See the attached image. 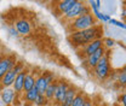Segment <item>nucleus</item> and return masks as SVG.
Listing matches in <instances>:
<instances>
[{"mask_svg":"<svg viewBox=\"0 0 126 106\" xmlns=\"http://www.w3.org/2000/svg\"><path fill=\"white\" fill-rule=\"evenodd\" d=\"M77 94H78V89H77L75 87L70 86V87L68 88V91H67V94H65V96H64V99H63L62 104L60 106H70L72 103H73V100H74V98L77 96Z\"/></svg>","mask_w":126,"mask_h":106,"instance_id":"15","label":"nucleus"},{"mask_svg":"<svg viewBox=\"0 0 126 106\" xmlns=\"http://www.w3.org/2000/svg\"><path fill=\"white\" fill-rule=\"evenodd\" d=\"M84 106H94V100H91V99L86 98V101H85V105H84Z\"/></svg>","mask_w":126,"mask_h":106,"instance_id":"28","label":"nucleus"},{"mask_svg":"<svg viewBox=\"0 0 126 106\" xmlns=\"http://www.w3.org/2000/svg\"><path fill=\"white\" fill-rule=\"evenodd\" d=\"M108 23H109V24H113V25H115V27H118V28H121V29H125L126 30V23H124V22H120V21H118V19L110 18Z\"/></svg>","mask_w":126,"mask_h":106,"instance_id":"22","label":"nucleus"},{"mask_svg":"<svg viewBox=\"0 0 126 106\" xmlns=\"http://www.w3.org/2000/svg\"><path fill=\"white\" fill-rule=\"evenodd\" d=\"M48 84H50V83L47 82L44 72L39 74V75L35 77V88H36V91H38L39 94H43V95H44V93H45Z\"/></svg>","mask_w":126,"mask_h":106,"instance_id":"10","label":"nucleus"},{"mask_svg":"<svg viewBox=\"0 0 126 106\" xmlns=\"http://www.w3.org/2000/svg\"><path fill=\"white\" fill-rule=\"evenodd\" d=\"M102 47H103V40H102V39H97V40H94L92 42H90L89 45H86L85 47H82V52H84V54L87 57V56L94 53L96 51H98V49L102 48Z\"/></svg>","mask_w":126,"mask_h":106,"instance_id":"9","label":"nucleus"},{"mask_svg":"<svg viewBox=\"0 0 126 106\" xmlns=\"http://www.w3.org/2000/svg\"><path fill=\"white\" fill-rule=\"evenodd\" d=\"M106 53V49L102 47V48H99L98 51H96L94 53H92V54H90V56H87L86 57V65L90 68V69H94V66H96V64L98 63V60L103 57V54Z\"/></svg>","mask_w":126,"mask_h":106,"instance_id":"8","label":"nucleus"},{"mask_svg":"<svg viewBox=\"0 0 126 106\" xmlns=\"http://www.w3.org/2000/svg\"><path fill=\"white\" fill-rule=\"evenodd\" d=\"M16 72L14 70H10L9 72H6L5 76L0 80V87L1 89L2 88H9V87H12L14 82H15V78H16Z\"/></svg>","mask_w":126,"mask_h":106,"instance_id":"13","label":"nucleus"},{"mask_svg":"<svg viewBox=\"0 0 126 106\" xmlns=\"http://www.w3.org/2000/svg\"><path fill=\"white\" fill-rule=\"evenodd\" d=\"M84 6V2L82 1H77L75 4H74V6L67 12V13H64V18L65 19H69V21H73V19H75L77 17L80 16V12H81V7Z\"/></svg>","mask_w":126,"mask_h":106,"instance_id":"11","label":"nucleus"},{"mask_svg":"<svg viewBox=\"0 0 126 106\" xmlns=\"http://www.w3.org/2000/svg\"><path fill=\"white\" fill-rule=\"evenodd\" d=\"M115 40H113V39H110V37H107V39H104L103 40V48L106 49V48H113L114 46H115Z\"/></svg>","mask_w":126,"mask_h":106,"instance_id":"23","label":"nucleus"},{"mask_svg":"<svg viewBox=\"0 0 126 106\" xmlns=\"http://www.w3.org/2000/svg\"><path fill=\"white\" fill-rule=\"evenodd\" d=\"M70 87V84L64 81V80H60V81H56V92H55V96H53V103L56 105H61L67 94L68 88Z\"/></svg>","mask_w":126,"mask_h":106,"instance_id":"4","label":"nucleus"},{"mask_svg":"<svg viewBox=\"0 0 126 106\" xmlns=\"http://www.w3.org/2000/svg\"><path fill=\"white\" fill-rule=\"evenodd\" d=\"M94 75L98 81H104L110 75V63L107 52L103 54V57L98 60L94 68Z\"/></svg>","mask_w":126,"mask_h":106,"instance_id":"3","label":"nucleus"},{"mask_svg":"<svg viewBox=\"0 0 126 106\" xmlns=\"http://www.w3.org/2000/svg\"><path fill=\"white\" fill-rule=\"evenodd\" d=\"M55 92H56V81H55V82H52V83H50V84L47 86L45 93H44V96L46 98V100L48 101V103L53 101Z\"/></svg>","mask_w":126,"mask_h":106,"instance_id":"18","label":"nucleus"},{"mask_svg":"<svg viewBox=\"0 0 126 106\" xmlns=\"http://www.w3.org/2000/svg\"><path fill=\"white\" fill-rule=\"evenodd\" d=\"M75 2H77V0H63V1L57 2L56 7H57V10H58V13H60V15L67 13V12L74 6Z\"/></svg>","mask_w":126,"mask_h":106,"instance_id":"14","label":"nucleus"},{"mask_svg":"<svg viewBox=\"0 0 126 106\" xmlns=\"http://www.w3.org/2000/svg\"><path fill=\"white\" fill-rule=\"evenodd\" d=\"M89 6L91 9V12L92 11H101V1L99 0H90L89 1Z\"/></svg>","mask_w":126,"mask_h":106,"instance_id":"21","label":"nucleus"},{"mask_svg":"<svg viewBox=\"0 0 126 106\" xmlns=\"http://www.w3.org/2000/svg\"><path fill=\"white\" fill-rule=\"evenodd\" d=\"M119 101H120L121 106H126V94H125V93H124V94L119 98Z\"/></svg>","mask_w":126,"mask_h":106,"instance_id":"26","label":"nucleus"},{"mask_svg":"<svg viewBox=\"0 0 126 106\" xmlns=\"http://www.w3.org/2000/svg\"><path fill=\"white\" fill-rule=\"evenodd\" d=\"M15 29L21 35H28L31 33V23L27 19H19L15 23Z\"/></svg>","mask_w":126,"mask_h":106,"instance_id":"12","label":"nucleus"},{"mask_svg":"<svg viewBox=\"0 0 126 106\" xmlns=\"http://www.w3.org/2000/svg\"><path fill=\"white\" fill-rule=\"evenodd\" d=\"M0 96H1V100L2 103L6 106H11L15 104L16 96L17 94L15 93V91L12 89V87H9V88H2L0 91Z\"/></svg>","mask_w":126,"mask_h":106,"instance_id":"6","label":"nucleus"},{"mask_svg":"<svg viewBox=\"0 0 126 106\" xmlns=\"http://www.w3.org/2000/svg\"><path fill=\"white\" fill-rule=\"evenodd\" d=\"M98 106H104V105H98Z\"/></svg>","mask_w":126,"mask_h":106,"instance_id":"33","label":"nucleus"},{"mask_svg":"<svg viewBox=\"0 0 126 106\" xmlns=\"http://www.w3.org/2000/svg\"><path fill=\"white\" fill-rule=\"evenodd\" d=\"M4 58H5V54H4V53H1V52H0V63H1V61H2V59H4Z\"/></svg>","mask_w":126,"mask_h":106,"instance_id":"29","label":"nucleus"},{"mask_svg":"<svg viewBox=\"0 0 126 106\" xmlns=\"http://www.w3.org/2000/svg\"><path fill=\"white\" fill-rule=\"evenodd\" d=\"M96 24V18L92 13L86 16H79L75 19L70 21V24H69V30L72 31H80V30H85V29H89V28H92Z\"/></svg>","mask_w":126,"mask_h":106,"instance_id":"2","label":"nucleus"},{"mask_svg":"<svg viewBox=\"0 0 126 106\" xmlns=\"http://www.w3.org/2000/svg\"><path fill=\"white\" fill-rule=\"evenodd\" d=\"M17 63V58L15 54H6L2 61L0 63V80L5 76L6 72L14 69V66Z\"/></svg>","mask_w":126,"mask_h":106,"instance_id":"5","label":"nucleus"},{"mask_svg":"<svg viewBox=\"0 0 126 106\" xmlns=\"http://www.w3.org/2000/svg\"><path fill=\"white\" fill-rule=\"evenodd\" d=\"M116 82H119L121 86H126V74L125 72H123V71L118 72V80H116Z\"/></svg>","mask_w":126,"mask_h":106,"instance_id":"25","label":"nucleus"},{"mask_svg":"<svg viewBox=\"0 0 126 106\" xmlns=\"http://www.w3.org/2000/svg\"><path fill=\"white\" fill-rule=\"evenodd\" d=\"M27 74H28V71L24 70V71L19 72L18 75L16 76L15 82L12 84V89L15 91L17 95H22L23 94V83H24V77L27 76Z\"/></svg>","mask_w":126,"mask_h":106,"instance_id":"7","label":"nucleus"},{"mask_svg":"<svg viewBox=\"0 0 126 106\" xmlns=\"http://www.w3.org/2000/svg\"><path fill=\"white\" fill-rule=\"evenodd\" d=\"M124 93L126 94V86H124Z\"/></svg>","mask_w":126,"mask_h":106,"instance_id":"31","label":"nucleus"},{"mask_svg":"<svg viewBox=\"0 0 126 106\" xmlns=\"http://www.w3.org/2000/svg\"><path fill=\"white\" fill-rule=\"evenodd\" d=\"M86 98L87 96L82 92H78L77 96L74 98V100H73V103H72L70 106H84L85 105V101H86Z\"/></svg>","mask_w":126,"mask_h":106,"instance_id":"19","label":"nucleus"},{"mask_svg":"<svg viewBox=\"0 0 126 106\" xmlns=\"http://www.w3.org/2000/svg\"><path fill=\"white\" fill-rule=\"evenodd\" d=\"M38 94H39V93L36 91V88L34 87V88H32L31 91L23 93V94H22V98H23V100H24L27 104H34V101H35Z\"/></svg>","mask_w":126,"mask_h":106,"instance_id":"17","label":"nucleus"},{"mask_svg":"<svg viewBox=\"0 0 126 106\" xmlns=\"http://www.w3.org/2000/svg\"><path fill=\"white\" fill-rule=\"evenodd\" d=\"M34 87H35V76H34V74H33V72H29V71H28L27 76L24 77V83H23V93L31 91L32 88H34Z\"/></svg>","mask_w":126,"mask_h":106,"instance_id":"16","label":"nucleus"},{"mask_svg":"<svg viewBox=\"0 0 126 106\" xmlns=\"http://www.w3.org/2000/svg\"><path fill=\"white\" fill-rule=\"evenodd\" d=\"M14 71L16 72V75H18L19 72H22V71H24V64L22 63V61H17L16 63V65L14 66V69H12Z\"/></svg>","mask_w":126,"mask_h":106,"instance_id":"24","label":"nucleus"},{"mask_svg":"<svg viewBox=\"0 0 126 106\" xmlns=\"http://www.w3.org/2000/svg\"><path fill=\"white\" fill-rule=\"evenodd\" d=\"M9 33H10V35H11V36H18V33H17V30H16L15 29V27H12V28H10V29H9Z\"/></svg>","mask_w":126,"mask_h":106,"instance_id":"27","label":"nucleus"},{"mask_svg":"<svg viewBox=\"0 0 126 106\" xmlns=\"http://www.w3.org/2000/svg\"><path fill=\"white\" fill-rule=\"evenodd\" d=\"M48 104V101L46 100V98L43 95V94H38V96H36V99H35V101H34V106H46Z\"/></svg>","mask_w":126,"mask_h":106,"instance_id":"20","label":"nucleus"},{"mask_svg":"<svg viewBox=\"0 0 126 106\" xmlns=\"http://www.w3.org/2000/svg\"><path fill=\"white\" fill-rule=\"evenodd\" d=\"M115 106H121V105H115Z\"/></svg>","mask_w":126,"mask_h":106,"instance_id":"32","label":"nucleus"},{"mask_svg":"<svg viewBox=\"0 0 126 106\" xmlns=\"http://www.w3.org/2000/svg\"><path fill=\"white\" fill-rule=\"evenodd\" d=\"M121 71H123V72H125V74H126V64L124 65V68H123V70H121Z\"/></svg>","mask_w":126,"mask_h":106,"instance_id":"30","label":"nucleus"},{"mask_svg":"<svg viewBox=\"0 0 126 106\" xmlns=\"http://www.w3.org/2000/svg\"><path fill=\"white\" fill-rule=\"evenodd\" d=\"M101 34H102V28L98 25H94L92 28H89L85 30L70 33L68 36V40L74 47L82 48L86 45H89L90 42H92L97 39H101Z\"/></svg>","mask_w":126,"mask_h":106,"instance_id":"1","label":"nucleus"}]
</instances>
